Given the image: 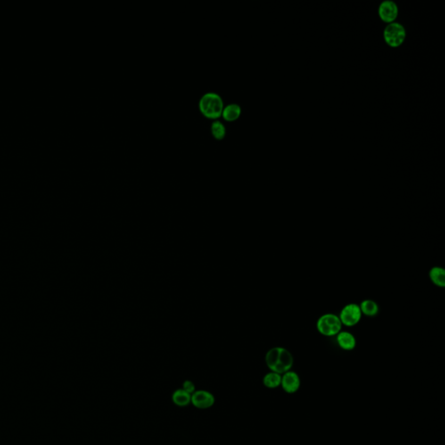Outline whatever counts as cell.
Wrapping results in <instances>:
<instances>
[{
    "label": "cell",
    "instance_id": "cell-4",
    "mask_svg": "<svg viewBox=\"0 0 445 445\" xmlns=\"http://www.w3.org/2000/svg\"><path fill=\"white\" fill-rule=\"evenodd\" d=\"M383 37L387 44L391 47H397L401 45L406 37V31L399 23H390L385 27Z\"/></svg>",
    "mask_w": 445,
    "mask_h": 445
},
{
    "label": "cell",
    "instance_id": "cell-9",
    "mask_svg": "<svg viewBox=\"0 0 445 445\" xmlns=\"http://www.w3.org/2000/svg\"><path fill=\"white\" fill-rule=\"evenodd\" d=\"M337 343L343 350H352L357 346V339L355 336L349 331H341L336 336Z\"/></svg>",
    "mask_w": 445,
    "mask_h": 445
},
{
    "label": "cell",
    "instance_id": "cell-16",
    "mask_svg": "<svg viewBox=\"0 0 445 445\" xmlns=\"http://www.w3.org/2000/svg\"><path fill=\"white\" fill-rule=\"evenodd\" d=\"M183 390H185L186 392H188L189 394L194 393L196 391V387L195 384L192 383V381H184V383H183V388H182Z\"/></svg>",
    "mask_w": 445,
    "mask_h": 445
},
{
    "label": "cell",
    "instance_id": "cell-14",
    "mask_svg": "<svg viewBox=\"0 0 445 445\" xmlns=\"http://www.w3.org/2000/svg\"><path fill=\"white\" fill-rule=\"evenodd\" d=\"M281 380H282V377L280 374L272 372L265 376L263 382L267 388L275 389L276 387L281 385Z\"/></svg>",
    "mask_w": 445,
    "mask_h": 445
},
{
    "label": "cell",
    "instance_id": "cell-10",
    "mask_svg": "<svg viewBox=\"0 0 445 445\" xmlns=\"http://www.w3.org/2000/svg\"><path fill=\"white\" fill-rule=\"evenodd\" d=\"M429 277L436 286L439 288L445 287V271L440 266H433L429 272Z\"/></svg>",
    "mask_w": 445,
    "mask_h": 445
},
{
    "label": "cell",
    "instance_id": "cell-6",
    "mask_svg": "<svg viewBox=\"0 0 445 445\" xmlns=\"http://www.w3.org/2000/svg\"><path fill=\"white\" fill-rule=\"evenodd\" d=\"M379 16L385 23H393L398 15V7L392 0H385L379 5Z\"/></svg>",
    "mask_w": 445,
    "mask_h": 445
},
{
    "label": "cell",
    "instance_id": "cell-15",
    "mask_svg": "<svg viewBox=\"0 0 445 445\" xmlns=\"http://www.w3.org/2000/svg\"><path fill=\"white\" fill-rule=\"evenodd\" d=\"M210 130H211V133L213 134V136L217 139L223 138L226 133L225 125L220 120H217V119L212 122Z\"/></svg>",
    "mask_w": 445,
    "mask_h": 445
},
{
    "label": "cell",
    "instance_id": "cell-5",
    "mask_svg": "<svg viewBox=\"0 0 445 445\" xmlns=\"http://www.w3.org/2000/svg\"><path fill=\"white\" fill-rule=\"evenodd\" d=\"M362 316L359 306L355 303H350L342 307L339 316L342 325L346 327H353L360 322Z\"/></svg>",
    "mask_w": 445,
    "mask_h": 445
},
{
    "label": "cell",
    "instance_id": "cell-13",
    "mask_svg": "<svg viewBox=\"0 0 445 445\" xmlns=\"http://www.w3.org/2000/svg\"><path fill=\"white\" fill-rule=\"evenodd\" d=\"M172 401L177 406L184 407L192 403V395L183 389H179L173 393Z\"/></svg>",
    "mask_w": 445,
    "mask_h": 445
},
{
    "label": "cell",
    "instance_id": "cell-2",
    "mask_svg": "<svg viewBox=\"0 0 445 445\" xmlns=\"http://www.w3.org/2000/svg\"><path fill=\"white\" fill-rule=\"evenodd\" d=\"M203 114L210 118H217L222 114L224 102L220 95L215 92H205L199 102Z\"/></svg>",
    "mask_w": 445,
    "mask_h": 445
},
{
    "label": "cell",
    "instance_id": "cell-3",
    "mask_svg": "<svg viewBox=\"0 0 445 445\" xmlns=\"http://www.w3.org/2000/svg\"><path fill=\"white\" fill-rule=\"evenodd\" d=\"M316 331L325 337H334L342 331V324L339 316L333 313H325L318 317L316 323Z\"/></svg>",
    "mask_w": 445,
    "mask_h": 445
},
{
    "label": "cell",
    "instance_id": "cell-11",
    "mask_svg": "<svg viewBox=\"0 0 445 445\" xmlns=\"http://www.w3.org/2000/svg\"><path fill=\"white\" fill-rule=\"evenodd\" d=\"M358 306L360 308L362 315H364V316L373 317L378 314L379 306L377 302L372 299H364Z\"/></svg>",
    "mask_w": 445,
    "mask_h": 445
},
{
    "label": "cell",
    "instance_id": "cell-8",
    "mask_svg": "<svg viewBox=\"0 0 445 445\" xmlns=\"http://www.w3.org/2000/svg\"><path fill=\"white\" fill-rule=\"evenodd\" d=\"M192 405L199 409H208L215 403L212 394L205 390H198L192 395Z\"/></svg>",
    "mask_w": 445,
    "mask_h": 445
},
{
    "label": "cell",
    "instance_id": "cell-1",
    "mask_svg": "<svg viewBox=\"0 0 445 445\" xmlns=\"http://www.w3.org/2000/svg\"><path fill=\"white\" fill-rule=\"evenodd\" d=\"M265 363L272 372L281 375L291 371L294 364V358L291 351L286 348L277 346L269 349L265 355Z\"/></svg>",
    "mask_w": 445,
    "mask_h": 445
},
{
    "label": "cell",
    "instance_id": "cell-7",
    "mask_svg": "<svg viewBox=\"0 0 445 445\" xmlns=\"http://www.w3.org/2000/svg\"><path fill=\"white\" fill-rule=\"evenodd\" d=\"M281 385L285 392L293 394L299 390L300 385H301V380H300L298 373L289 371V372H285L282 377Z\"/></svg>",
    "mask_w": 445,
    "mask_h": 445
},
{
    "label": "cell",
    "instance_id": "cell-12",
    "mask_svg": "<svg viewBox=\"0 0 445 445\" xmlns=\"http://www.w3.org/2000/svg\"><path fill=\"white\" fill-rule=\"evenodd\" d=\"M240 114H241V107L240 104L236 103H228L226 106H224L223 110H222V114L223 117L228 120V121H233L236 120L237 118H239Z\"/></svg>",
    "mask_w": 445,
    "mask_h": 445
}]
</instances>
